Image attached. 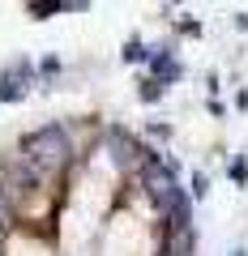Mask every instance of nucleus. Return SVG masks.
Segmentation results:
<instances>
[{
    "instance_id": "nucleus-1",
    "label": "nucleus",
    "mask_w": 248,
    "mask_h": 256,
    "mask_svg": "<svg viewBox=\"0 0 248 256\" xmlns=\"http://www.w3.org/2000/svg\"><path fill=\"white\" fill-rule=\"evenodd\" d=\"M18 154L26 158L43 180H56V175L73 162V141H69V132L60 124H43V128H35L30 137H22Z\"/></svg>"
},
{
    "instance_id": "nucleus-2",
    "label": "nucleus",
    "mask_w": 248,
    "mask_h": 256,
    "mask_svg": "<svg viewBox=\"0 0 248 256\" xmlns=\"http://www.w3.org/2000/svg\"><path fill=\"white\" fill-rule=\"evenodd\" d=\"M141 184H146L150 201L158 205V214L167 218V226H171V230L188 226V196H184V192L175 188V180H171V166H158V162H150L146 171H141Z\"/></svg>"
},
{
    "instance_id": "nucleus-3",
    "label": "nucleus",
    "mask_w": 248,
    "mask_h": 256,
    "mask_svg": "<svg viewBox=\"0 0 248 256\" xmlns=\"http://www.w3.org/2000/svg\"><path fill=\"white\" fill-rule=\"evenodd\" d=\"M0 188H5V196L13 201V210L26 214V210H30V196L43 188V175H39L22 154H13V158L0 162Z\"/></svg>"
},
{
    "instance_id": "nucleus-4",
    "label": "nucleus",
    "mask_w": 248,
    "mask_h": 256,
    "mask_svg": "<svg viewBox=\"0 0 248 256\" xmlns=\"http://www.w3.org/2000/svg\"><path fill=\"white\" fill-rule=\"evenodd\" d=\"M30 86H35V68H30V60H13L5 73H0V102H18L30 94Z\"/></svg>"
},
{
    "instance_id": "nucleus-5",
    "label": "nucleus",
    "mask_w": 248,
    "mask_h": 256,
    "mask_svg": "<svg viewBox=\"0 0 248 256\" xmlns=\"http://www.w3.org/2000/svg\"><path fill=\"white\" fill-rule=\"evenodd\" d=\"M163 256H193V230H188V226L171 230V239H167V252H163Z\"/></svg>"
},
{
    "instance_id": "nucleus-6",
    "label": "nucleus",
    "mask_w": 248,
    "mask_h": 256,
    "mask_svg": "<svg viewBox=\"0 0 248 256\" xmlns=\"http://www.w3.org/2000/svg\"><path fill=\"white\" fill-rule=\"evenodd\" d=\"M60 9H65V0H30L35 18H47V13H60Z\"/></svg>"
},
{
    "instance_id": "nucleus-7",
    "label": "nucleus",
    "mask_w": 248,
    "mask_h": 256,
    "mask_svg": "<svg viewBox=\"0 0 248 256\" xmlns=\"http://www.w3.org/2000/svg\"><path fill=\"white\" fill-rule=\"evenodd\" d=\"M154 73L163 77V82H171V77L180 73V68H175V64H171V56H154Z\"/></svg>"
},
{
    "instance_id": "nucleus-8",
    "label": "nucleus",
    "mask_w": 248,
    "mask_h": 256,
    "mask_svg": "<svg viewBox=\"0 0 248 256\" xmlns=\"http://www.w3.org/2000/svg\"><path fill=\"white\" fill-rule=\"evenodd\" d=\"M124 60H146V47H141V43H137V38H133V43H129V47H124Z\"/></svg>"
},
{
    "instance_id": "nucleus-9",
    "label": "nucleus",
    "mask_w": 248,
    "mask_h": 256,
    "mask_svg": "<svg viewBox=\"0 0 248 256\" xmlns=\"http://www.w3.org/2000/svg\"><path fill=\"white\" fill-rule=\"evenodd\" d=\"M158 94H163V86H158V82H146V90H141V98H146V102H154Z\"/></svg>"
},
{
    "instance_id": "nucleus-10",
    "label": "nucleus",
    "mask_w": 248,
    "mask_h": 256,
    "mask_svg": "<svg viewBox=\"0 0 248 256\" xmlns=\"http://www.w3.org/2000/svg\"><path fill=\"white\" fill-rule=\"evenodd\" d=\"M244 175H248V166H244V158H239V162H231V180H235V184H244Z\"/></svg>"
},
{
    "instance_id": "nucleus-11",
    "label": "nucleus",
    "mask_w": 248,
    "mask_h": 256,
    "mask_svg": "<svg viewBox=\"0 0 248 256\" xmlns=\"http://www.w3.org/2000/svg\"><path fill=\"white\" fill-rule=\"evenodd\" d=\"M90 0H65V9H86Z\"/></svg>"
},
{
    "instance_id": "nucleus-12",
    "label": "nucleus",
    "mask_w": 248,
    "mask_h": 256,
    "mask_svg": "<svg viewBox=\"0 0 248 256\" xmlns=\"http://www.w3.org/2000/svg\"><path fill=\"white\" fill-rule=\"evenodd\" d=\"M5 235H9V226H5V222H0V244H5Z\"/></svg>"
},
{
    "instance_id": "nucleus-13",
    "label": "nucleus",
    "mask_w": 248,
    "mask_h": 256,
    "mask_svg": "<svg viewBox=\"0 0 248 256\" xmlns=\"http://www.w3.org/2000/svg\"><path fill=\"white\" fill-rule=\"evenodd\" d=\"M231 256H244V252H231Z\"/></svg>"
}]
</instances>
